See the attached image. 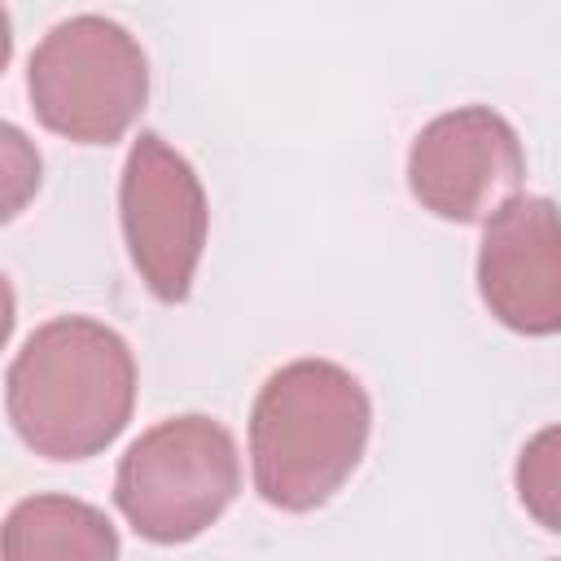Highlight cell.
I'll return each mask as SVG.
<instances>
[{
    "instance_id": "1",
    "label": "cell",
    "mask_w": 561,
    "mask_h": 561,
    "mask_svg": "<svg viewBox=\"0 0 561 561\" xmlns=\"http://www.w3.org/2000/svg\"><path fill=\"white\" fill-rule=\"evenodd\" d=\"M136 359L123 333L92 316L39 324L4 373L13 434L44 460L101 456L131 421Z\"/></svg>"
},
{
    "instance_id": "2",
    "label": "cell",
    "mask_w": 561,
    "mask_h": 561,
    "mask_svg": "<svg viewBox=\"0 0 561 561\" xmlns=\"http://www.w3.org/2000/svg\"><path fill=\"white\" fill-rule=\"evenodd\" d=\"M373 399L333 359H289L254 394L250 473L263 504L311 513L329 504L364 460Z\"/></svg>"
},
{
    "instance_id": "3",
    "label": "cell",
    "mask_w": 561,
    "mask_h": 561,
    "mask_svg": "<svg viewBox=\"0 0 561 561\" xmlns=\"http://www.w3.org/2000/svg\"><path fill=\"white\" fill-rule=\"evenodd\" d=\"M241 491V456L224 421L184 412L149 425L118 460L114 504L149 543H188Z\"/></svg>"
},
{
    "instance_id": "4",
    "label": "cell",
    "mask_w": 561,
    "mask_h": 561,
    "mask_svg": "<svg viewBox=\"0 0 561 561\" xmlns=\"http://www.w3.org/2000/svg\"><path fill=\"white\" fill-rule=\"evenodd\" d=\"M26 92L53 136L114 145L149 101V57L123 22L75 13L35 44Z\"/></svg>"
},
{
    "instance_id": "5",
    "label": "cell",
    "mask_w": 561,
    "mask_h": 561,
    "mask_svg": "<svg viewBox=\"0 0 561 561\" xmlns=\"http://www.w3.org/2000/svg\"><path fill=\"white\" fill-rule=\"evenodd\" d=\"M118 219L127 259L145 289L167 307L184 302L206 250L210 206L193 162L158 131H140L127 149L118 180Z\"/></svg>"
},
{
    "instance_id": "6",
    "label": "cell",
    "mask_w": 561,
    "mask_h": 561,
    "mask_svg": "<svg viewBox=\"0 0 561 561\" xmlns=\"http://www.w3.org/2000/svg\"><path fill=\"white\" fill-rule=\"evenodd\" d=\"M526 149L491 105H460L430 118L408 149V188L421 210L447 224H486L522 193Z\"/></svg>"
},
{
    "instance_id": "7",
    "label": "cell",
    "mask_w": 561,
    "mask_h": 561,
    "mask_svg": "<svg viewBox=\"0 0 561 561\" xmlns=\"http://www.w3.org/2000/svg\"><path fill=\"white\" fill-rule=\"evenodd\" d=\"M482 307L522 337L561 333V206L552 197H508L478 245Z\"/></svg>"
},
{
    "instance_id": "8",
    "label": "cell",
    "mask_w": 561,
    "mask_h": 561,
    "mask_svg": "<svg viewBox=\"0 0 561 561\" xmlns=\"http://www.w3.org/2000/svg\"><path fill=\"white\" fill-rule=\"evenodd\" d=\"M123 552L110 517L70 495H31L4 517V557L9 561H114Z\"/></svg>"
},
{
    "instance_id": "9",
    "label": "cell",
    "mask_w": 561,
    "mask_h": 561,
    "mask_svg": "<svg viewBox=\"0 0 561 561\" xmlns=\"http://www.w3.org/2000/svg\"><path fill=\"white\" fill-rule=\"evenodd\" d=\"M513 486L522 508L552 535H561V425L530 434L517 451Z\"/></svg>"
}]
</instances>
